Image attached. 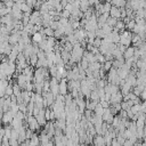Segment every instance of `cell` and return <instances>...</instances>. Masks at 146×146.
Masks as SVG:
<instances>
[{
	"label": "cell",
	"mask_w": 146,
	"mask_h": 146,
	"mask_svg": "<svg viewBox=\"0 0 146 146\" xmlns=\"http://www.w3.org/2000/svg\"><path fill=\"white\" fill-rule=\"evenodd\" d=\"M21 10L23 13H31L32 11V7L30 5H27L26 2H24V3H21Z\"/></svg>",
	"instance_id": "cell-16"
},
{
	"label": "cell",
	"mask_w": 146,
	"mask_h": 146,
	"mask_svg": "<svg viewBox=\"0 0 146 146\" xmlns=\"http://www.w3.org/2000/svg\"><path fill=\"white\" fill-rule=\"evenodd\" d=\"M54 34H55V30H52L50 26L44 27V35L46 36H54Z\"/></svg>",
	"instance_id": "cell-23"
},
{
	"label": "cell",
	"mask_w": 146,
	"mask_h": 146,
	"mask_svg": "<svg viewBox=\"0 0 146 146\" xmlns=\"http://www.w3.org/2000/svg\"><path fill=\"white\" fill-rule=\"evenodd\" d=\"M95 56H96V60H97L98 63H100V64H103V63H105V62H106V58H105V56H104L103 54H100V52H98V54H96Z\"/></svg>",
	"instance_id": "cell-22"
},
{
	"label": "cell",
	"mask_w": 146,
	"mask_h": 146,
	"mask_svg": "<svg viewBox=\"0 0 146 146\" xmlns=\"http://www.w3.org/2000/svg\"><path fill=\"white\" fill-rule=\"evenodd\" d=\"M26 119V123H27V127L31 129V130H33V131H35V130H39V128H40V124L38 123V121H36V117L34 116V115H27V117H25Z\"/></svg>",
	"instance_id": "cell-2"
},
{
	"label": "cell",
	"mask_w": 146,
	"mask_h": 146,
	"mask_svg": "<svg viewBox=\"0 0 146 146\" xmlns=\"http://www.w3.org/2000/svg\"><path fill=\"white\" fill-rule=\"evenodd\" d=\"M15 3H24L25 2V0H13Z\"/></svg>",
	"instance_id": "cell-31"
},
{
	"label": "cell",
	"mask_w": 146,
	"mask_h": 146,
	"mask_svg": "<svg viewBox=\"0 0 146 146\" xmlns=\"http://www.w3.org/2000/svg\"><path fill=\"white\" fill-rule=\"evenodd\" d=\"M135 51H136V47H127L125 51L123 52V57L124 59H129V58H132L135 56Z\"/></svg>",
	"instance_id": "cell-10"
},
{
	"label": "cell",
	"mask_w": 146,
	"mask_h": 146,
	"mask_svg": "<svg viewBox=\"0 0 146 146\" xmlns=\"http://www.w3.org/2000/svg\"><path fill=\"white\" fill-rule=\"evenodd\" d=\"M106 39H107L110 42L117 44V43L120 42V32H117V31H115V30L113 29V31L106 36Z\"/></svg>",
	"instance_id": "cell-4"
},
{
	"label": "cell",
	"mask_w": 146,
	"mask_h": 146,
	"mask_svg": "<svg viewBox=\"0 0 146 146\" xmlns=\"http://www.w3.org/2000/svg\"><path fill=\"white\" fill-rule=\"evenodd\" d=\"M11 129H13V128H10L9 125H6V127H5V136H3V137L10 139V136H11Z\"/></svg>",
	"instance_id": "cell-25"
},
{
	"label": "cell",
	"mask_w": 146,
	"mask_h": 146,
	"mask_svg": "<svg viewBox=\"0 0 146 146\" xmlns=\"http://www.w3.org/2000/svg\"><path fill=\"white\" fill-rule=\"evenodd\" d=\"M145 138H144V141H145V144H146V133H145V136H144Z\"/></svg>",
	"instance_id": "cell-34"
},
{
	"label": "cell",
	"mask_w": 146,
	"mask_h": 146,
	"mask_svg": "<svg viewBox=\"0 0 146 146\" xmlns=\"http://www.w3.org/2000/svg\"><path fill=\"white\" fill-rule=\"evenodd\" d=\"M0 135H1V136H2V137H3V136H5V127H3V128H1V129H0Z\"/></svg>",
	"instance_id": "cell-32"
},
{
	"label": "cell",
	"mask_w": 146,
	"mask_h": 146,
	"mask_svg": "<svg viewBox=\"0 0 146 146\" xmlns=\"http://www.w3.org/2000/svg\"><path fill=\"white\" fill-rule=\"evenodd\" d=\"M11 95H14V91H13V84L9 83L8 87L6 88V92H5V97H10Z\"/></svg>",
	"instance_id": "cell-20"
},
{
	"label": "cell",
	"mask_w": 146,
	"mask_h": 146,
	"mask_svg": "<svg viewBox=\"0 0 146 146\" xmlns=\"http://www.w3.org/2000/svg\"><path fill=\"white\" fill-rule=\"evenodd\" d=\"M49 83H50L49 91H51V92L55 95V97H56L57 95H59V81H58L56 78H51L50 81H49Z\"/></svg>",
	"instance_id": "cell-3"
},
{
	"label": "cell",
	"mask_w": 146,
	"mask_h": 146,
	"mask_svg": "<svg viewBox=\"0 0 146 146\" xmlns=\"http://www.w3.org/2000/svg\"><path fill=\"white\" fill-rule=\"evenodd\" d=\"M102 117H103V120H104V122H106V123H112V121H113V119H114V114L111 112V110H110V107H107V108H105V111H104V114L102 115Z\"/></svg>",
	"instance_id": "cell-7"
},
{
	"label": "cell",
	"mask_w": 146,
	"mask_h": 146,
	"mask_svg": "<svg viewBox=\"0 0 146 146\" xmlns=\"http://www.w3.org/2000/svg\"><path fill=\"white\" fill-rule=\"evenodd\" d=\"M60 17H64V18H70L71 17V13L66 9H63L62 13H60Z\"/></svg>",
	"instance_id": "cell-26"
},
{
	"label": "cell",
	"mask_w": 146,
	"mask_h": 146,
	"mask_svg": "<svg viewBox=\"0 0 146 146\" xmlns=\"http://www.w3.org/2000/svg\"><path fill=\"white\" fill-rule=\"evenodd\" d=\"M116 22H117V19H116V18H114V17H111V16H110V17L107 18V21H106V24H107V25H110L111 27H114V26H115V24H116Z\"/></svg>",
	"instance_id": "cell-21"
},
{
	"label": "cell",
	"mask_w": 146,
	"mask_h": 146,
	"mask_svg": "<svg viewBox=\"0 0 146 146\" xmlns=\"http://www.w3.org/2000/svg\"><path fill=\"white\" fill-rule=\"evenodd\" d=\"M11 10H15V11H19L21 10V3H14Z\"/></svg>",
	"instance_id": "cell-29"
},
{
	"label": "cell",
	"mask_w": 146,
	"mask_h": 146,
	"mask_svg": "<svg viewBox=\"0 0 146 146\" xmlns=\"http://www.w3.org/2000/svg\"><path fill=\"white\" fill-rule=\"evenodd\" d=\"M104 111H105V108H104L99 103L96 105V107H95V110H94V112H95L97 115H103V114H104Z\"/></svg>",
	"instance_id": "cell-17"
},
{
	"label": "cell",
	"mask_w": 146,
	"mask_h": 146,
	"mask_svg": "<svg viewBox=\"0 0 146 146\" xmlns=\"http://www.w3.org/2000/svg\"><path fill=\"white\" fill-rule=\"evenodd\" d=\"M94 145L95 146H107L106 145V141H105V138H104L103 135H97L94 138Z\"/></svg>",
	"instance_id": "cell-11"
},
{
	"label": "cell",
	"mask_w": 146,
	"mask_h": 146,
	"mask_svg": "<svg viewBox=\"0 0 146 146\" xmlns=\"http://www.w3.org/2000/svg\"><path fill=\"white\" fill-rule=\"evenodd\" d=\"M112 67H113V66H112V60H106L105 63H103V67H102V70L105 71V72H108Z\"/></svg>",
	"instance_id": "cell-18"
},
{
	"label": "cell",
	"mask_w": 146,
	"mask_h": 146,
	"mask_svg": "<svg viewBox=\"0 0 146 146\" xmlns=\"http://www.w3.org/2000/svg\"><path fill=\"white\" fill-rule=\"evenodd\" d=\"M99 104L104 107V108H107V107H110V102H107V100H104V99H102L100 102H99Z\"/></svg>",
	"instance_id": "cell-28"
},
{
	"label": "cell",
	"mask_w": 146,
	"mask_h": 146,
	"mask_svg": "<svg viewBox=\"0 0 146 146\" xmlns=\"http://www.w3.org/2000/svg\"><path fill=\"white\" fill-rule=\"evenodd\" d=\"M91 100H95V102H98V100H100V98H99V94H98V91H97V87L95 88V89H92L91 90V94H90V97H89Z\"/></svg>",
	"instance_id": "cell-14"
},
{
	"label": "cell",
	"mask_w": 146,
	"mask_h": 146,
	"mask_svg": "<svg viewBox=\"0 0 146 146\" xmlns=\"http://www.w3.org/2000/svg\"><path fill=\"white\" fill-rule=\"evenodd\" d=\"M110 16L111 17H114L116 19L121 18V8H119L116 6H112L111 9H110Z\"/></svg>",
	"instance_id": "cell-9"
},
{
	"label": "cell",
	"mask_w": 146,
	"mask_h": 146,
	"mask_svg": "<svg viewBox=\"0 0 146 146\" xmlns=\"http://www.w3.org/2000/svg\"><path fill=\"white\" fill-rule=\"evenodd\" d=\"M42 39H44V36L40 33V32H35L34 34H32V42L39 44V42L42 41Z\"/></svg>",
	"instance_id": "cell-12"
},
{
	"label": "cell",
	"mask_w": 146,
	"mask_h": 146,
	"mask_svg": "<svg viewBox=\"0 0 146 146\" xmlns=\"http://www.w3.org/2000/svg\"><path fill=\"white\" fill-rule=\"evenodd\" d=\"M124 27H125V23H124L123 21H121V19H120V21L117 19V22H116V24H115V26H114V30L117 31V32H120V31L122 32Z\"/></svg>",
	"instance_id": "cell-13"
},
{
	"label": "cell",
	"mask_w": 146,
	"mask_h": 146,
	"mask_svg": "<svg viewBox=\"0 0 146 146\" xmlns=\"http://www.w3.org/2000/svg\"><path fill=\"white\" fill-rule=\"evenodd\" d=\"M120 44L129 47L132 43V33L130 31H122L120 33Z\"/></svg>",
	"instance_id": "cell-1"
},
{
	"label": "cell",
	"mask_w": 146,
	"mask_h": 146,
	"mask_svg": "<svg viewBox=\"0 0 146 146\" xmlns=\"http://www.w3.org/2000/svg\"><path fill=\"white\" fill-rule=\"evenodd\" d=\"M14 3H15V2H14L13 0H9V1L5 2V6H6L7 8H10V9H11V8H13V6H14Z\"/></svg>",
	"instance_id": "cell-30"
},
{
	"label": "cell",
	"mask_w": 146,
	"mask_h": 146,
	"mask_svg": "<svg viewBox=\"0 0 146 146\" xmlns=\"http://www.w3.org/2000/svg\"><path fill=\"white\" fill-rule=\"evenodd\" d=\"M60 55H62V58H63V60L65 62V64H66V63L70 60V58H71V52H70V51H66V50H64V49H62Z\"/></svg>",
	"instance_id": "cell-15"
},
{
	"label": "cell",
	"mask_w": 146,
	"mask_h": 146,
	"mask_svg": "<svg viewBox=\"0 0 146 146\" xmlns=\"http://www.w3.org/2000/svg\"><path fill=\"white\" fill-rule=\"evenodd\" d=\"M0 1H2V2H7V1H9V0H0Z\"/></svg>",
	"instance_id": "cell-35"
},
{
	"label": "cell",
	"mask_w": 146,
	"mask_h": 146,
	"mask_svg": "<svg viewBox=\"0 0 146 146\" xmlns=\"http://www.w3.org/2000/svg\"><path fill=\"white\" fill-rule=\"evenodd\" d=\"M66 94H68V84L66 78H64L59 81V95L65 96Z\"/></svg>",
	"instance_id": "cell-5"
},
{
	"label": "cell",
	"mask_w": 146,
	"mask_h": 146,
	"mask_svg": "<svg viewBox=\"0 0 146 146\" xmlns=\"http://www.w3.org/2000/svg\"><path fill=\"white\" fill-rule=\"evenodd\" d=\"M1 26H2V24H1V23H0V29H1Z\"/></svg>",
	"instance_id": "cell-36"
},
{
	"label": "cell",
	"mask_w": 146,
	"mask_h": 146,
	"mask_svg": "<svg viewBox=\"0 0 146 146\" xmlns=\"http://www.w3.org/2000/svg\"><path fill=\"white\" fill-rule=\"evenodd\" d=\"M122 102H123V94L121 91H117L111 95L110 104H116V103H122Z\"/></svg>",
	"instance_id": "cell-6"
},
{
	"label": "cell",
	"mask_w": 146,
	"mask_h": 146,
	"mask_svg": "<svg viewBox=\"0 0 146 146\" xmlns=\"http://www.w3.org/2000/svg\"><path fill=\"white\" fill-rule=\"evenodd\" d=\"M15 115H16V113H14L13 111H8V112H5L3 113V116H2V123H5V124H7V123H11V121L14 120V117H15Z\"/></svg>",
	"instance_id": "cell-8"
},
{
	"label": "cell",
	"mask_w": 146,
	"mask_h": 146,
	"mask_svg": "<svg viewBox=\"0 0 146 146\" xmlns=\"http://www.w3.org/2000/svg\"><path fill=\"white\" fill-rule=\"evenodd\" d=\"M135 26H136V21L133 19V21H129L128 23H125V27L129 30V31H132L133 29H135Z\"/></svg>",
	"instance_id": "cell-24"
},
{
	"label": "cell",
	"mask_w": 146,
	"mask_h": 146,
	"mask_svg": "<svg viewBox=\"0 0 146 146\" xmlns=\"http://www.w3.org/2000/svg\"><path fill=\"white\" fill-rule=\"evenodd\" d=\"M92 44H94V47L99 48V47H100V44H102V39H100V38H98V36H96V38H95V40H94V42H92Z\"/></svg>",
	"instance_id": "cell-27"
},
{
	"label": "cell",
	"mask_w": 146,
	"mask_h": 146,
	"mask_svg": "<svg viewBox=\"0 0 146 146\" xmlns=\"http://www.w3.org/2000/svg\"><path fill=\"white\" fill-rule=\"evenodd\" d=\"M2 139H3V137H2L1 135H0V146L2 145Z\"/></svg>",
	"instance_id": "cell-33"
},
{
	"label": "cell",
	"mask_w": 146,
	"mask_h": 146,
	"mask_svg": "<svg viewBox=\"0 0 146 146\" xmlns=\"http://www.w3.org/2000/svg\"><path fill=\"white\" fill-rule=\"evenodd\" d=\"M38 56L36 55H31L30 58H29V64L32 65V66H35L36 65V62H38Z\"/></svg>",
	"instance_id": "cell-19"
}]
</instances>
